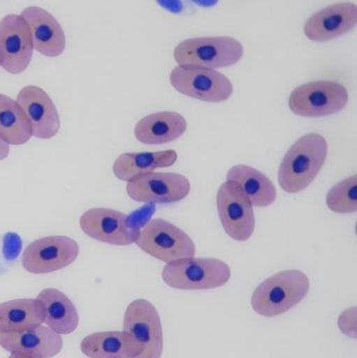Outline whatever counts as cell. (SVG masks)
Masks as SVG:
<instances>
[{
  "label": "cell",
  "instance_id": "7402d4cb",
  "mask_svg": "<svg viewBox=\"0 0 357 358\" xmlns=\"http://www.w3.org/2000/svg\"><path fill=\"white\" fill-rule=\"evenodd\" d=\"M176 161L177 153L174 150L123 153L115 159L112 171L115 178L128 182L131 179L151 173L154 170L171 167Z\"/></svg>",
  "mask_w": 357,
  "mask_h": 358
},
{
  "label": "cell",
  "instance_id": "ba28073f",
  "mask_svg": "<svg viewBox=\"0 0 357 358\" xmlns=\"http://www.w3.org/2000/svg\"><path fill=\"white\" fill-rule=\"evenodd\" d=\"M124 331L140 347L136 358H161L163 351V334L159 311L147 300L133 301L124 315Z\"/></svg>",
  "mask_w": 357,
  "mask_h": 358
},
{
  "label": "cell",
  "instance_id": "ac0fdd59",
  "mask_svg": "<svg viewBox=\"0 0 357 358\" xmlns=\"http://www.w3.org/2000/svg\"><path fill=\"white\" fill-rule=\"evenodd\" d=\"M188 124L180 113L161 111L143 117L134 128V136L146 145H163L184 136Z\"/></svg>",
  "mask_w": 357,
  "mask_h": 358
},
{
  "label": "cell",
  "instance_id": "8992f818",
  "mask_svg": "<svg viewBox=\"0 0 357 358\" xmlns=\"http://www.w3.org/2000/svg\"><path fill=\"white\" fill-rule=\"evenodd\" d=\"M349 94L337 82L316 81L302 84L291 92L289 106L295 115L304 117H323L345 108Z\"/></svg>",
  "mask_w": 357,
  "mask_h": 358
},
{
  "label": "cell",
  "instance_id": "6da1fadb",
  "mask_svg": "<svg viewBox=\"0 0 357 358\" xmlns=\"http://www.w3.org/2000/svg\"><path fill=\"white\" fill-rule=\"evenodd\" d=\"M328 155L324 136L308 134L293 143L279 169V185L287 193L307 189L320 173Z\"/></svg>",
  "mask_w": 357,
  "mask_h": 358
},
{
  "label": "cell",
  "instance_id": "7a4b0ae2",
  "mask_svg": "<svg viewBox=\"0 0 357 358\" xmlns=\"http://www.w3.org/2000/svg\"><path fill=\"white\" fill-rule=\"evenodd\" d=\"M309 287V279L303 271H280L264 280L256 288L252 296V307L262 317L283 315L305 299Z\"/></svg>",
  "mask_w": 357,
  "mask_h": 358
},
{
  "label": "cell",
  "instance_id": "7c38bea8",
  "mask_svg": "<svg viewBox=\"0 0 357 358\" xmlns=\"http://www.w3.org/2000/svg\"><path fill=\"white\" fill-rule=\"evenodd\" d=\"M217 210L228 237L243 242L253 236L256 227L254 206L236 185L226 181L220 185L217 192Z\"/></svg>",
  "mask_w": 357,
  "mask_h": 358
},
{
  "label": "cell",
  "instance_id": "9c48e42d",
  "mask_svg": "<svg viewBox=\"0 0 357 358\" xmlns=\"http://www.w3.org/2000/svg\"><path fill=\"white\" fill-rule=\"evenodd\" d=\"M79 252V244L67 236L41 238L29 243L23 252V268L35 275L54 273L73 264Z\"/></svg>",
  "mask_w": 357,
  "mask_h": 358
},
{
  "label": "cell",
  "instance_id": "d4e9b609",
  "mask_svg": "<svg viewBox=\"0 0 357 358\" xmlns=\"http://www.w3.org/2000/svg\"><path fill=\"white\" fill-rule=\"evenodd\" d=\"M329 210L337 214H351L357 210V176L340 181L333 185L326 196Z\"/></svg>",
  "mask_w": 357,
  "mask_h": 358
},
{
  "label": "cell",
  "instance_id": "44dd1931",
  "mask_svg": "<svg viewBox=\"0 0 357 358\" xmlns=\"http://www.w3.org/2000/svg\"><path fill=\"white\" fill-rule=\"evenodd\" d=\"M81 351L89 358H136L140 349L125 331L96 332L83 338Z\"/></svg>",
  "mask_w": 357,
  "mask_h": 358
},
{
  "label": "cell",
  "instance_id": "d6986e66",
  "mask_svg": "<svg viewBox=\"0 0 357 358\" xmlns=\"http://www.w3.org/2000/svg\"><path fill=\"white\" fill-rule=\"evenodd\" d=\"M43 313V323L60 336L71 334L79 326V313L66 294L46 288L36 299Z\"/></svg>",
  "mask_w": 357,
  "mask_h": 358
},
{
  "label": "cell",
  "instance_id": "30bf717a",
  "mask_svg": "<svg viewBox=\"0 0 357 358\" xmlns=\"http://www.w3.org/2000/svg\"><path fill=\"white\" fill-rule=\"evenodd\" d=\"M31 29L20 15H6L0 20V66L12 75L27 71L33 58Z\"/></svg>",
  "mask_w": 357,
  "mask_h": 358
},
{
  "label": "cell",
  "instance_id": "cb8c5ba5",
  "mask_svg": "<svg viewBox=\"0 0 357 358\" xmlns=\"http://www.w3.org/2000/svg\"><path fill=\"white\" fill-rule=\"evenodd\" d=\"M31 128L16 101L0 94V138L8 145L20 146L31 138Z\"/></svg>",
  "mask_w": 357,
  "mask_h": 358
},
{
  "label": "cell",
  "instance_id": "4fadbf2b",
  "mask_svg": "<svg viewBox=\"0 0 357 358\" xmlns=\"http://www.w3.org/2000/svg\"><path fill=\"white\" fill-rule=\"evenodd\" d=\"M80 227L88 237L117 246L134 243L140 231L132 227L127 215L105 208H90L83 213Z\"/></svg>",
  "mask_w": 357,
  "mask_h": 358
},
{
  "label": "cell",
  "instance_id": "83f0119b",
  "mask_svg": "<svg viewBox=\"0 0 357 358\" xmlns=\"http://www.w3.org/2000/svg\"><path fill=\"white\" fill-rule=\"evenodd\" d=\"M8 358H34L31 357H27V355H19V353H10V357Z\"/></svg>",
  "mask_w": 357,
  "mask_h": 358
},
{
  "label": "cell",
  "instance_id": "277c9868",
  "mask_svg": "<svg viewBox=\"0 0 357 358\" xmlns=\"http://www.w3.org/2000/svg\"><path fill=\"white\" fill-rule=\"evenodd\" d=\"M242 56V44L228 36L191 38L178 43L174 50V59L178 64L214 71L236 64Z\"/></svg>",
  "mask_w": 357,
  "mask_h": 358
},
{
  "label": "cell",
  "instance_id": "9a60e30c",
  "mask_svg": "<svg viewBox=\"0 0 357 358\" xmlns=\"http://www.w3.org/2000/svg\"><path fill=\"white\" fill-rule=\"evenodd\" d=\"M356 23V4L341 2L312 15L304 25V34L314 42L331 41L354 29Z\"/></svg>",
  "mask_w": 357,
  "mask_h": 358
},
{
  "label": "cell",
  "instance_id": "3957f363",
  "mask_svg": "<svg viewBox=\"0 0 357 358\" xmlns=\"http://www.w3.org/2000/svg\"><path fill=\"white\" fill-rule=\"evenodd\" d=\"M161 277L168 286L175 289L209 290L226 285L232 271L219 259L190 258L168 263Z\"/></svg>",
  "mask_w": 357,
  "mask_h": 358
},
{
  "label": "cell",
  "instance_id": "4316f807",
  "mask_svg": "<svg viewBox=\"0 0 357 358\" xmlns=\"http://www.w3.org/2000/svg\"><path fill=\"white\" fill-rule=\"evenodd\" d=\"M8 155H10V145L6 144L0 138V161L6 159Z\"/></svg>",
  "mask_w": 357,
  "mask_h": 358
},
{
  "label": "cell",
  "instance_id": "8fae6325",
  "mask_svg": "<svg viewBox=\"0 0 357 358\" xmlns=\"http://www.w3.org/2000/svg\"><path fill=\"white\" fill-rule=\"evenodd\" d=\"M126 191L142 203H175L190 194L191 183L182 174L151 172L128 181Z\"/></svg>",
  "mask_w": 357,
  "mask_h": 358
},
{
  "label": "cell",
  "instance_id": "ffe728a7",
  "mask_svg": "<svg viewBox=\"0 0 357 358\" xmlns=\"http://www.w3.org/2000/svg\"><path fill=\"white\" fill-rule=\"evenodd\" d=\"M226 181L236 185L253 206L266 208L276 201L277 189L274 183L255 168L234 166L228 170Z\"/></svg>",
  "mask_w": 357,
  "mask_h": 358
},
{
  "label": "cell",
  "instance_id": "5bb4252c",
  "mask_svg": "<svg viewBox=\"0 0 357 358\" xmlns=\"http://www.w3.org/2000/svg\"><path fill=\"white\" fill-rule=\"evenodd\" d=\"M16 102L31 124V136L40 140L56 136L61 127L60 117L45 90L35 85L25 86L19 92Z\"/></svg>",
  "mask_w": 357,
  "mask_h": 358
},
{
  "label": "cell",
  "instance_id": "484cf974",
  "mask_svg": "<svg viewBox=\"0 0 357 358\" xmlns=\"http://www.w3.org/2000/svg\"><path fill=\"white\" fill-rule=\"evenodd\" d=\"M21 240L16 234L10 233L4 237L3 255L8 260L17 258L21 250Z\"/></svg>",
  "mask_w": 357,
  "mask_h": 358
},
{
  "label": "cell",
  "instance_id": "e0dca14e",
  "mask_svg": "<svg viewBox=\"0 0 357 358\" xmlns=\"http://www.w3.org/2000/svg\"><path fill=\"white\" fill-rule=\"evenodd\" d=\"M20 16L31 29L34 50L48 58L59 57L64 52L66 38L59 21L48 10L31 6Z\"/></svg>",
  "mask_w": 357,
  "mask_h": 358
},
{
  "label": "cell",
  "instance_id": "2e32d148",
  "mask_svg": "<svg viewBox=\"0 0 357 358\" xmlns=\"http://www.w3.org/2000/svg\"><path fill=\"white\" fill-rule=\"evenodd\" d=\"M0 347L10 353L52 358L62 350L63 338L50 328L40 325L20 332L0 334Z\"/></svg>",
  "mask_w": 357,
  "mask_h": 358
},
{
  "label": "cell",
  "instance_id": "52a82bcc",
  "mask_svg": "<svg viewBox=\"0 0 357 358\" xmlns=\"http://www.w3.org/2000/svg\"><path fill=\"white\" fill-rule=\"evenodd\" d=\"M170 82L180 94L203 102H224L233 94L228 77L205 67L178 65L170 73Z\"/></svg>",
  "mask_w": 357,
  "mask_h": 358
},
{
  "label": "cell",
  "instance_id": "5b68a950",
  "mask_svg": "<svg viewBox=\"0 0 357 358\" xmlns=\"http://www.w3.org/2000/svg\"><path fill=\"white\" fill-rule=\"evenodd\" d=\"M134 243L157 260L171 263L194 258L196 246L182 229L165 219L155 218L138 231Z\"/></svg>",
  "mask_w": 357,
  "mask_h": 358
},
{
  "label": "cell",
  "instance_id": "603a6c76",
  "mask_svg": "<svg viewBox=\"0 0 357 358\" xmlns=\"http://www.w3.org/2000/svg\"><path fill=\"white\" fill-rule=\"evenodd\" d=\"M42 323L41 306L34 299H19L0 304V334L20 332Z\"/></svg>",
  "mask_w": 357,
  "mask_h": 358
}]
</instances>
